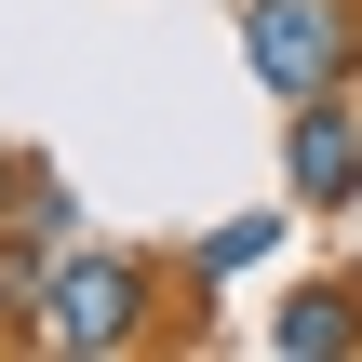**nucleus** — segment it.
<instances>
[{"label": "nucleus", "instance_id": "6", "mask_svg": "<svg viewBox=\"0 0 362 362\" xmlns=\"http://www.w3.org/2000/svg\"><path fill=\"white\" fill-rule=\"evenodd\" d=\"M0 228H54V242H67V228H81V202H67V175H40L27 148H0Z\"/></svg>", "mask_w": 362, "mask_h": 362}, {"label": "nucleus", "instance_id": "4", "mask_svg": "<svg viewBox=\"0 0 362 362\" xmlns=\"http://www.w3.org/2000/svg\"><path fill=\"white\" fill-rule=\"evenodd\" d=\"M269 349L282 362H349L362 349V282H296V296L269 309Z\"/></svg>", "mask_w": 362, "mask_h": 362}, {"label": "nucleus", "instance_id": "1", "mask_svg": "<svg viewBox=\"0 0 362 362\" xmlns=\"http://www.w3.org/2000/svg\"><path fill=\"white\" fill-rule=\"evenodd\" d=\"M148 322H161V269H148V255H121V242H67V255H54L40 349L107 362V349H148Z\"/></svg>", "mask_w": 362, "mask_h": 362}, {"label": "nucleus", "instance_id": "3", "mask_svg": "<svg viewBox=\"0 0 362 362\" xmlns=\"http://www.w3.org/2000/svg\"><path fill=\"white\" fill-rule=\"evenodd\" d=\"M282 188H296V202H362V107H349V94H309V107H296Z\"/></svg>", "mask_w": 362, "mask_h": 362}, {"label": "nucleus", "instance_id": "5", "mask_svg": "<svg viewBox=\"0 0 362 362\" xmlns=\"http://www.w3.org/2000/svg\"><path fill=\"white\" fill-rule=\"evenodd\" d=\"M255 255H282V202H255V215H228V228H202V242H188V282H242Z\"/></svg>", "mask_w": 362, "mask_h": 362}, {"label": "nucleus", "instance_id": "2", "mask_svg": "<svg viewBox=\"0 0 362 362\" xmlns=\"http://www.w3.org/2000/svg\"><path fill=\"white\" fill-rule=\"evenodd\" d=\"M242 67H255L282 107L349 94V67H362V0H242Z\"/></svg>", "mask_w": 362, "mask_h": 362}]
</instances>
